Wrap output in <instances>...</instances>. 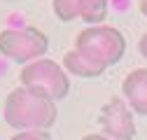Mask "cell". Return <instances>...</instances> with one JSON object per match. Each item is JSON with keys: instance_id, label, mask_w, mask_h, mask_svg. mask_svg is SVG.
Masks as SVG:
<instances>
[{"instance_id": "cell-13", "label": "cell", "mask_w": 147, "mask_h": 140, "mask_svg": "<svg viewBox=\"0 0 147 140\" xmlns=\"http://www.w3.org/2000/svg\"><path fill=\"white\" fill-rule=\"evenodd\" d=\"M138 9H140L142 16H147V0H140V3H138Z\"/></svg>"}, {"instance_id": "cell-5", "label": "cell", "mask_w": 147, "mask_h": 140, "mask_svg": "<svg viewBox=\"0 0 147 140\" xmlns=\"http://www.w3.org/2000/svg\"><path fill=\"white\" fill-rule=\"evenodd\" d=\"M98 124L103 126L105 135H110L112 140H133L136 135V121L124 98H110L103 105Z\"/></svg>"}, {"instance_id": "cell-10", "label": "cell", "mask_w": 147, "mask_h": 140, "mask_svg": "<svg viewBox=\"0 0 147 140\" xmlns=\"http://www.w3.org/2000/svg\"><path fill=\"white\" fill-rule=\"evenodd\" d=\"M9 140H51V135H49V129H26L12 135Z\"/></svg>"}, {"instance_id": "cell-11", "label": "cell", "mask_w": 147, "mask_h": 140, "mask_svg": "<svg viewBox=\"0 0 147 140\" xmlns=\"http://www.w3.org/2000/svg\"><path fill=\"white\" fill-rule=\"evenodd\" d=\"M138 51H140V54L147 59V35H142V38L138 40Z\"/></svg>"}, {"instance_id": "cell-7", "label": "cell", "mask_w": 147, "mask_h": 140, "mask_svg": "<svg viewBox=\"0 0 147 140\" xmlns=\"http://www.w3.org/2000/svg\"><path fill=\"white\" fill-rule=\"evenodd\" d=\"M63 68L68 70L70 75H77V77H84V79H91V77H100L105 73V65L94 61L91 56H86L84 51L80 49H72V51H65L63 56Z\"/></svg>"}, {"instance_id": "cell-12", "label": "cell", "mask_w": 147, "mask_h": 140, "mask_svg": "<svg viewBox=\"0 0 147 140\" xmlns=\"http://www.w3.org/2000/svg\"><path fill=\"white\" fill-rule=\"evenodd\" d=\"M80 140H112V138L110 135H100V133H89V135H84Z\"/></svg>"}, {"instance_id": "cell-8", "label": "cell", "mask_w": 147, "mask_h": 140, "mask_svg": "<svg viewBox=\"0 0 147 140\" xmlns=\"http://www.w3.org/2000/svg\"><path fill=\"white\" fill-rule=\"evenodd\" d=\"M107 16V0H80V19L84 24H103Z\"/></svg>"}, {"instance_id": "cell-2", "label": "cell", "mask_w": 147, "mask_h": 140, "mask_svg": "<svg viewBox=\"0 0 147 140\" xmlns=\"http://www.w3.org/2000/svg\"><path fill=\"white\" fill-rule=\"evenodd\" d=\"M75 49L84 51L86 56H91L94 61L103 63L105 68L117 65L124 54H126V38L124 33L117 30L115 26H89L84 28L77 40H75Z\"/></svg>"}, {"instance_id": "cell-3", "label": "cell", "mask_w": 147, "mask_h": 140, "mask_svg": "<svg viewBox=\"0 0 147 140\" xmlns=\"http://www.w3.org/2000/svg\"><path fill=\"white\" fill-rule=\"evenodd\" d=\"M21 86L38 91L51 100H63L70 94L68 70L51 59H35L21 68Z\"/></svg>"}, {"instance_id": "cell-1", "label": "cell", "mask_w": 147, "mask_h": 140, "mask_svg": "<svg viewBox=\"0 0 147 140\" xmlns=\"http://www.w3.org/2000/svg\"><path fill=\"white\" fill-rule=\"evenodd\" d=\"M56 100H51L38 91L19 86L5 98V121L12 129H51L56 124Z\"/></svg>"}, {"instance_id": "cell-6", "label": "cell", "mask_w": 147, "mask_h": 140, "mask_svg": "<svg viewBox=\"0 0 147 140\" xmlns=\"http://www.w3.org/2000/svg\"><path fill=\"white\" fill-rule=\"evenodd\" d=\"M121 94L133 112L147 117V68H136L124 77Z\"/></svg>"}, {"instance_id": "cell-14", "label": "cell", "mask_w": 147, "mask_h": 140, "mask_svg": "<svg viewBox=\"0 0 147 140\" xmlns=\"http://www.w3.org/2000/svg\"><path fill=\"white\" fill-rule=\"evenodd\" d=\"M5 3H24V0H5Z\"/></svg>"}, {"instance_id": "cell-9", "label": "cell", "mask_w": 147, "mask_h": 140, "mask_svg": "<svg viewBox=\"0 0 147 140\" xmlns=\"http://www.w3.org/2000/svg\"><path fill=\"white\" fill-rule=\"evenodd\" d=\"M54 14L61 21H72L80 19V0H54Z\"/></svg>"}, {"instance_id": "cell-4", "label": "cell", "mask_w": 147, "mask_h": 140, "mask_svg": "<svg viewBox=\"0 0 147 140\" xmlns=\"http://www.w3.org/2000/svg\"><path fill=\"white\" fill-rule=\"evenodd\" d=\"M49 49V38L35 26L7 28L0 33V54L14 63H30L42 59Z\"/></svg>"}]
</instances>
